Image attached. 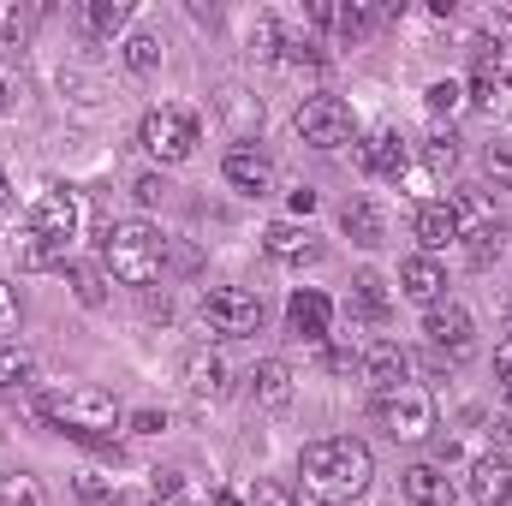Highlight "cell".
Wrapping results in <instances>:
<instances>
[{
  "label": "cell",
  "instance_id": "1",
  "mask_svg": "<svg viewBox=\"0 0 512 506\" xmlns=\"http://www.w3.org/2000/svg\"><path fill=\"white\" fill-rule=\"evenodd\" d=\"M370 477H376V453L358 435H328L298 453V483L322 506H352L370 489Z\"/></svg>",
  "mask_w": 512,
  "mask_h": 506
},
{
  "label": "cell",
  "instance_id": "2",
  "mask_svg": "<svg viewBox=\"0 0 512 506\" xmlns=\"http://www.w3.org/2000/svg\"><path fill=\"white\" fill-rule=\"evenodd\" d=\"M42 423L78 435V441H108L120 435V405L108 387H60V393H42Z\"/></svg>",
  "mask_w": 512,
  "mask_h": 506
},
{
  "label": "cell",
  "instance_id": "3",
  "mask_svg": "<svg viewBox=\"0 0 512 506\" xmlns=\"http://www.w3.org/2000/svg\"><path fill=\"white\" fill-rule=\"evenodd\" d=\"M161 262H167V239L149 221H114L102 233V268L114 280H126V286H155Z\"/></svg>",
  "mask_w": 512,
  "mask_h": 506
},
{
  "label": "cell",
  "instance_id": "4",
  "mask_svg": "<svg viewBox=\"0 0 512 506\" xmlns=\"http://www.w3.org/2000/svg\"><path fill=\"white\" fill-rule=\"evenodd\" d=\"M137 143H143L161 167H179V161L197 155V143H203V120H197V108H185V102H161V108L143 114Z\"/></svg>",
  "mask_w": 512,
  "mask_h": 506
},
{
  "label": "cell",
  "instance_id": "5",
  "mask_svg": "<svg viewBox=\"0 0 512 506\" xmlns=\"http://www.w3.org/2000/svg\"><path fill=\"white\" fill-rule=\"evenodd\" d=\"M262 298L245 292V286H209L203 292V328L209 334H221V340H251L256 328H262Z\"/></svg>",
  "mask_w": 512,
  "mask_h": 506
},
{
  "label": "cell",
  "instance_id": "6",
  "mask_svg": "<svg viewBox=\"0 0 512 506\" xmlns=\"http://www.w3.org/2000/svg\"><path fill=\"white\" fill-rule=\"evenodd\" d=\"M292 131L310 143V149H340V143H358V120L340 96H310L298 114H292Z\"/></svg>",
  "mask_w": 512,
  "mask_h": 506
},
{
  "label": "cell",
  "instance_id": "7",
  "mask_svg": "<svg viewBox=\"0 0 512 506\" xmlns=\"http://www.w3.org/2000/svg\"><path fill=\"white\" fill-rule=\"evenodd\" d=\"M376 423H382L393 441H423L435 429V399L423 387H393V393H376Z\"/></svg>",
  "mask_w": 512,
  "mask_h": 506
},
{
  "label": "cell",
  "instance_id": "8",
  "mask_svg": "<svg viewBox=\"0 0 512 506\" xmlns=\"http://www.w3.org/2000/svg\"><path fill=\"white\" fill-rule=\"evenodd\" d=\"M24 239H42V245H54V251L66 256L72 251V239H78V197H72L66 185H48V191L30 203Z\"/></svg>",
  "mask_w": 512,
  "mask_h": 506
},
{
  "label": "cell",
  "instance_id": "9",
  "mask_svg": "<svg viewBox=\"0 0 512 506\" xmlns=\"http://www.w3.org/2000/svg\"><path fill=\"white\" fill-rule=\"evenodd\" d=\"M423 340H429V352H441L447 364H459V358L477 346V322H471L465 304H429V316H423Z\"/></svg>",
  "mask_w": 512,
  "mask_h": 506
},
{
  "label": "cell",
  "instance_id": "10",
  "mask_svg": "<svg viewBox=\"0 0 512 506\" xmlns=\"http://www.w3.org/2000/svg\"><path fill=\"white\" fill-rule=\"evenodd\" d=\"M495 90H512V36L471 48V102H495Z\"/></svg>",
  "mask_w": 512,
  "mask_h": 506
},
{
  "label": "cell",
  "instance_id": "11",
  "mask_svg": "<svg viewBox=\"0 0 512 506\" xmlns=\"http://www.w3.org/2000/svg\"><path fill=\"white\" fill-rule=\"evenodd\" d=\"M358 167L376 173V179H405V173H411V137H399V131H370V137L358 143Z\"/></svg>",
  "mask_w": 512,
  "mask_h": 506
},
{
  "label": "cell",
  "instance_id": "12",
  "mask_svg": "<svg viewBox=\"0 0 512 506\" xmlns=\"http://www.w3.org/2000/svg\"><path fill=\"white\" fill-rule=\"evenodd\" d=\"M286 322H292L298 340H328V328H334V304H328V292L298 286V292L286 298Z\"/></svg>",
  "mask_w": 512,
  "mask_h": 506
},
{
  "label": "cell",
  "instance_id": "13",
  "mask_svg": "<svg viewBox=\"0 0 512 506\" xmlns=\"http://www.w3.org/2000/svg\"><path fill=\"white\" fill-rule=\"evenodd\" d=\"M471 501L477 506H507L512 501V453H483L471 465Z\"/></svg>",
  "mask_w": 512,
  "mask_h": 506
},
{
  "label": "cell",
  "instance_id": "14",
  "mask_svg": "<svg viewBox=\"0 0 512 506\" xmlns=\"http://www.w3.org/2000/svg\"><path fill=\"white\" fill-rule=\"evenodd\" d=\"M399 292L405 298H417V304H441V292H447V268L435 262V256H405L399 262Z\"/></svg>",
  "mask_w": 512,
  "mask_h": 506
},
{
  "label": "cell",
  "instance_id": "15",
  "mask_svg": "<svg viewBox=\"0 0 512 506\" xmlns=\"http://www.w3.org/2000/svg\"><path fill=\"white\" fill-rule=\"evenodd\" d=\"M221 173H227V185H239L245 197H268V191H274V161L256 155V149H227Z\"/></svg>",
  "mask_w": 512,
  "mask_h": 506
},
{
  "label": "cell",
  "instance_id": "16",
  "mask_svg": "<svg viewBox=\"0 0 512 506\" xmlns=\"http://www.w3.org/2000/svg\"><path fill=\"white\" fill-rule=\"evenodd\" d=\"M399 489H405V501L411 506H453V477L441 471V465H411V471H399Z\"/></svg>",
  "mask_w": 512,
  "mask_h": 506
},
{
  "label": "cell",
  "instance_id": "17",
  "mask_svg": "<svg viewBox=\"0 0 512 506\" xmlns=\"http://www.w3.org/2000/svg\"><path fill=\"white\" fill-rule=\"evenodd\" d=\"M185 387H191L197 399H221V393L233 387V370H227V358H221V352H209V346H197V352L185 358Z\"/></svg>",
  "mask_w": 512,
  "mask_h": 506
},
{
  "label": "cell",
  "instance_id": "18",
  "mask_svg": "<svg viewBox=\"0 0 512 506\" xmlns=\"http://www.w3.org/2000/svg\"><path fill=\"white\" fill-rule=\"evenodd\" d=\"M262 251L274 256V262H316L322 245H316L310 227H298V221H274V227L262 233Z\"/></svg>",
  "mask_w": 512,
  "mask_h": 506
},
{
  "label": "cell",
  "instance_id": "19",
  "mask_svg": "<svg viewBox=\"0 0 512 506\" xmlns=\"http://www.w3.org/2000/svg\"><path fill=\"white\" fill-rule=\"evenodd\" d=\"M411 233H417L423 256H435V251H447V245L459 239V221H453V209H447V203H423V209L411 215Z\"/></svg>",
  "mask_w": 512,
  "mask_h": 506
},
{
  "label": "cell",
  "instance_id": "20",
  "mask_svg": "<svg viewBox=\"0 0 512 506\" xmlns=\"http://www.w3.org/2000/svg\"><path fill=\"white\" fill-rule=\"evenodd\" d=\"M364 376H370V387H376V393H393V387H405V381H411V352H399L393 340L370 346V358H364Z\"/></svg>",
  "mask_w": 512,
  "mask_h": 506
},
{
  "label": "cell",
  "instance_id": "21",
  "mask_svg": "<svg viewBox=\"0 0 512 506\" xmlns=\"http://www.w3.org/2000/svg\"><path fill=\"white\" fill-rule=\"evenodd\" d=\"M251 399L268 405V411H280V405L292 399V370H286L280 358H262V364L251 370Z\"/></svg>",
  "mask_w": 512,
  "mask_h": 506
},
{
  "label": "cell",
  "instance_id": "22",
  "mask_svg": "<svg viewBox=\"0 0 512 506\" xmlns=\"http://www.w3.org/2000/svg\"><path fill=\"white\" fill-rule=\"evenodd\" d=\"M387 310H393V298H387V280L364 268V274L352 280V316H358V322H376V328H382Z\"/></svg>",
  "mask_w": 512,
  "mask_h": 506
},
{
  "label": "cell",
  "instance_id": "23",
  "mask_svg": "<svg viewBox=\"0 0 512 506\" xmlns=\"http://www.w3.org/2000/svg\"><path fill=\"white\" fill-rule=\"evenodd\" d=\"M340 227L352 233V245H382V239H387V221H382V209H376L370 197H358V203H346V215H340Z\"/></svg>",
  "mask_w": 512,
  "mask_h": 506
},
{
  "label": "cell",
  "instance_id": "24",
  "mask_svg": "<svg viewBox=\"0 0 512 506\" xmlns=\"http://www.w3.org/2000/svg\"><path fill=\"white\" fill-rule=\"evenodd\" d=\"M30 48V12L18 6V0H0V54H24Z\"/></svg>",
  "mask_w": 512,
  "mask_h": 506
},
{
  "label": "cell",
  "instance_id": "25",
  "mask_svg": "<svg viewBox=\"0 0 512 506\" xmlns=\"http://www.w3.org/2000/svg\"><path fill=\"white\" fill-rule=\"evenodd\" d=\"M126 18H131V0H84V24H90L96 36L126 30Z\"/></svg>",
  "mask_w": 512,
  "mask_h": 506
},
{
  "label": "cell",
  "instance_id": "26",
  "mask_svg": "<svg viewBox=\"0 0 512 506\" xmlns=\"http://www.w3.org/2000/svg\"><path fill=\"white\" fill-rule=\"evenodd\" d=\"M0 387H6V393L36 387V358H30V352H18V346H6V352H0Z\"/></svg>",
  "mask_w": 512,
  "mask_h": 506
},
{
  "label": "cell",
  "instance_id": "27",
  "mask_svg": "<svg viewBox=\"0 0 512 506\" xmlns=\"http://www.w3.org/2000/svg\"><path fill=\"white\" fill-rule=\"evenodd\" d=\"M423 167H429L435 179H447V173L459 167V137H453V131H435V137L423 143Z\"/></svg>",
  "mask_w": 512,
  "mask_h": 506
},
{
  "label": "cell",
  "instance_id": "28",
  "mask_svg": "<svg viewBox=\"0 0 512 506\" xmlns=\"http://www.w3.org/2000/svg\"><path fill=\"white\" fill-rule=\"evenodd\" d=\"M501 251H507V227H501V221L483 227V233H465V256H471V268H489Z\"/></svg>",
  "mask_w": 512,
  "mask_h": 506
},
{
  "label": "cell",
  "instance_id": "29",
  "mask_svg": "<svg viewBox=\"0 0 512 506\" xmlns=\"http://www.w3.org/2000/svg\"><path fill=\"white\" fill-rule=\"evenodd\" d=\"M280 48H286V36H280V18H274V12H256V24H251V54H256V60H280Z\"/></svg>",
  "mask_w": 512,
  "mask_h": 506
},
{
  "label": "cell",
  "instance_id": "30",
  "mask_svg": "<svg viewBox=\"0 0 512 506\" xmlns=\"http://www.w3.org/2000/svg\"><path fill=\"white\" fill-rule=\"evenodd\" d=\"M0 506H48V501H42V483L18 471V477H0Z\"/></svg>",
  "mask_w": 512,
  "mask_h": 506
},
{
  "label": "cell",
  "instance_id": "31",
  "mask_svg": "<svg viewBox=\"0 0 512 506\" xmlns=\"http://www.w3.org/2000/svg\"><path fill=\"white\" fill-rule=\"evenodd\" d=\"M126 66H131V72H155V66H161V42H155L149 30L126 36Z\"/></svg>",
  "mask_w": 512,
  "mask_h": 506
},
{
  "label": "cell",
  "instance_id": "32",
  "mask_svg": "<svg viewBox=\"0 0 512 506\" xmlns=\"http://www.w3.org/2000/svg\"><path fill=\"white\" fill-rule=\"evenodd\" d=\"M423 102H429V114H459V108H465V90H459L453 78H441V84L423 90Z\"/></svg>",
  "mask_w": 512,
  "mask_h": 506
},
{
  "label": "cell",
  "instance_id": "33",
  "mask_svg": "<svg viewBox=\"0 0 512 506\" xmlns=\"http://www.w3.org/2000/svg\"><path fill=\"white\" fill-rule=\"evenodd\" d=\"M18 268H66V256L42 239H18Z\"/></svg>",
  "mask_w": 512,
  "mask_h": 506
},
{
  "label": "cell",
  "instance_id": "34",
  "mask_svg": "<svg viewBox=\"0 0 512 506\" xmlns=\"http://www.w3.org/2000/svg\"><path fill=\"white\" fill-rule=\"evenodd\" d=\"M78 501H84V506H126V495H120V489H108L102 477H78Z\"/></svg>",
  "mask_w": 512,
  "mask_h": 506
},
{
  "label": "cell",
  "instance_id": "35",
  "mask_svg": "<svg viewBox=\"0 0 512 506\" xmlns=\"http://www.w3.org/2000/svg\"><path fill=\"white\" fill-rule=\"evenodd\" d=\"M483 161H489V173H495V179L512 191V137H495V143L483 149Z\"/></svg>",
  "mask_w": 512,
  "mask_h": 506
},
{
  "label": "cell",
  "instance_id": "36",
  "mask_svg": "<svg viewBox=\"0 0 512 506\" xmlns=\"http://www.w3.org/2000/svg\"><path fill=\"white\" fill-rule=\"evenodd\" d=\"M280 54H286V60H310V66H322V60H328L316 36H286V48H280Z\"/></svg>",
  "mask_w": 512,
  "mask_h": 506
},
{
  "label": "cell",
  "instance_id": "37",
  "mask_svg": "<svg viewBox=\"0 0 512 506\" xmlns=\"http://www.w3.org/2000/svg\"><path fill=\"white\" fill-rule=\"evenodd\" d=\"M72 286H78L84 304H102V280H96V268H72Z\"/></svg>",
  "mask_w": 512,
  "mask_h": 506
},
{
  "label": "cell",
  "instance_id": "38",
  "mask_svg": "<svg viewBox=\"0 0 512 506\" xmlns=\"http://www.w3.org/2000/svg\"><path fill=\"white\" fill-rule=\"evenodd\" d=\"M12 328H18V298H12V286L0 280V340H6Z\"/></svg>",
  "mask_w": 512,
  "mask_h": 506
},
{
  "label": "cell",
  "instance_id": "39",
  "mask_svg": "<svg viewBox=\"0 0 512 506\" xmlns=\"http://www.w3.org/2000/svg\"><path fill=\"white\" fill-rule=\"evenodd\" d=\"M495 376H501V393H507V405H512V340L495 346Z\"/></svg>",
  "mask_w": 512,
  "mask_h": 506
},
{
  "label": "cell",
  "instance_id": "40",
  "mask_svg": "<svg viewBox=\"0 0 512 506\" xmlns=\"http://www.w3.org/2000/svg\"><path fill=\"white\" fill-rule=\"evenodd\" d=\"M131 191H137V203H161V191H167V179H161V173H143V179H137Z\"/></svg>",
  "mask_w": 512,
  "mask_h": 506
},
{
  "label": "cell",
  "instance_id": "41",
  "mask_svg": "<svg viewBox=\"0 0 512 506\" xmlns=\"http://www.w3.org/2000/svg\"><path fill=\"white\" fill-rule=\"evenodd\" d=\"M155 429H167L161 411H137V417H131V435H155Z\"/></svg>",
  "mask_w": 512,
  "mask_h": 506
},
{
  "label": "cell",
  "instance_id": "42",
  "mask_svg": "<svg viewBox=\"0 0 512 506\" xmlns=\"http://www.w3.org/2000/svg\"><path fill=\"white\" fill-rule=\"evenodd\" d=\"M126 506H191V501L179 489V495H126Z\"/></svg>",
  "mask_w": 512,
  "mask_h": 506
},
{
  "label": "cell",
  "instance_id": "43",
  "mask_svg": "<svg viewBox=\"0 0 512 506\" xmlns=\"http://www.w3.org/2000/svg\"><path fill=\"white\" fill-rule=\"evenodd\" d=\"M256 506H298V501H292L280 483H262V489H256Z\"/></svg>",
  "mask_w": 512,
  "mask_h": 506
},
{
  "label": "cell",
  "instance_id": "44",
  "mask_svg": "<svg viewBox=\"0 0 512 506\" xmlns=\"http://www.w3.org/2000/svg\"><path fill=\"white\" fill-rule=\"evenodd\" d=\"M328 370H334V376H352V370H364V358H352V352H328Z\"/></svg>",
  "mask_w": 512,
  "mask_h": 506
},
{
  "label": "cell",
  "instance_id": "45",
  "mask_svg": "<svg viewBox=\"0 0 512 506\" xmlns=\"http://www.w3.org/2000/svg\"><path fill=\"white\" fill-rule=\"evenodd\" d=\"M209 506H245V501H239L233 489H215V495H209Z\"/></svg>",
  "mask_w": 512,
  "mask_h": 506
},
{
  "label": "cell",
  "instance_id": "46",
  "mask_svg": "<svg viewBox=\"0 0 512 506\" xmlns=\"http://www.w3.org/2000/svg\"><path fill=\"white\" fill-rule=\"evenodd\" d=\"M6 203H12V185H6V173H0V215H6Z\"/></svg>",
  "mask_w": 512,
  "mask_h": 506
},
{
  "label": "cell",
  "instance_id": "47",
  "mask_svg": "<svg viewBox=\"0 0 512 506\" xmlns=\"http://www.w3.org/2000/svg\"><path fill=\"white\" fill-rule=\"evenodd\" d=\"M0 114H6V78H0Z\"/></svg>",
  "mask_w": 512,
  "mask_h": 506
}]
</instances>
